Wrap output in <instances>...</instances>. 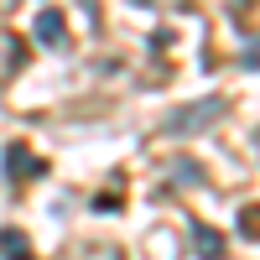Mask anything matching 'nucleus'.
I'll return each mask as SVG.
<instances>
[{"label":"nucleus","mask_w":260,"mask_h":260,"mask_svg":"<svg viewBox=\"0 0 260 260\" xmlns=\"http://www.w3.org/2000/svg\"><path fill=\"white\" fill-rule=\"evenodd\" d=\"M31 37L42 42V47H62V42H68V21H62V11H57V6L37 11V21H31Z\"/></svg>","instance_id":"obj_2"},{"label":"nucleus","mask_w":260,"mask_h":260,"mask_svg":"<svg viewBox=\"0 0 260 260\" xmlns=\"http://www.w3.org/2000/svg\"><path fill=\"white\" fill-rule=\"evenodd\" d=\"M224 115V99H203V104H182L177 115H167V136H192Z\"/></svg>","instance_id":"obj_1"},{"label":"nucleus","mask_w":260,"mask_h":260,"mask_svg":"<svg viewBox=\"0 0 260 260\" xmlns=\"http://www.w3.org/2000/svg\"><path fill=\"white\" fill-rule=\"evenodd\" d=\"M192 250H198V260H224V234L208 224H192Z\"/></svg>","instance_id":"obj_4"},{"label":"nucleus","mask_w":260,"mask_h":260,"mask_svg":"<svg viewBox=\"0 0 260 260\" xmlns=\"http://www.w3.org/2000/svg\"><path fill=\"white\" fill-rule=\"evenodd\" d=\"M42 172H47V167H42L26 146H6V177L21 182V177H42Z\"/></svg>","instance_id":"obj_3"},{"label":"nucleus","mask_w":260,"mask_h":260,"mask_svg":"<svg viewBox=\"0 0 260 260\" xmlns=\"http://www.w3.org/2000/svg\"><path fill=\"white\" fill-rule=\"evenodd\" d=\"M0 255H6V260H37L31 240H26L21 229H0Z\"/></svg>","instance_id":"obj_5"}]
</instances>
